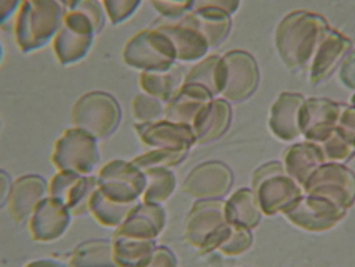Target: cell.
Listing matches in <instances>:
<instances>
[{
	"mask_svg": "<svg viewBox=\"0 0 355 267\" xmlns=\"http://www.w3.org/2000/svg\"><path fill=\"white\" fill-rule=\"evenodd\" d=\"M329 28L327 22L312 12L295 10L284 17L275 31V47L287 69L309 67Z\"/></svg>",
	"mask_w": 355,
	"mask_h": 267,
	"instance_id": "6da1fadb",
	"label": "cell"
},
{
	"mask_svg": "<svg viewBox=\"0 0 355 267\" xmlns=\"http://www.w3.org/2000/svg\"><path fill=\"white\" fill-rule=\"evenodd\" d=\"M67 7L60 0H24L14 19V37L19 51L32 53L55 39Z\"/></svg>",
	"mask_w": 355,
	"mask_h": 267,
	"instance_id": "7a4b0ae2",
	"label": "cell"
},
{
	"mask_svg": "<svg viewBox=\"0 0 355 267\" xmlns=\"http://www.w3.org/2000/svg\"><path fill=\"white\" fill-rule=\"evenodd\" d=\"M122 60L130 69L140 72L171 71L179 62L175 45L155 26L139 31L127 40Z\"/></svg>",
	"mask_w": 355,
	"mask_h": 267,
	"instance_id": "3957f363",
	"label": "cell"
},
{
	"mask_svg": "<svg viewBox=\"0 0 355 267\" xmlns=\"http://www.w3.org/2000/svg\"><path fill=\"white\" fill-rule=\"evenodd\" d=\"M73 127H80L98 141L110 137L122 122V107L112 94L105 90H90L78 97L72 107Z\"/></svg>",
	"mask_w": 355,
	"mask_h": 267,
	"instance_id": "277c9868",
	"label": "cell"
},
{
	"mask_svg": "<svg viewBox=\"0 0 355 267\" xmlns=\"http://www.w3.org/2000/svg\"><path fill=\"white\" fill-rule=\"evenodd\" d=\"M101 162L98 139L80 127L65 129L52 150V164L57 171L92 175Z\"/></svg>",
	"mask_w": 355,
	"mask_h": 267,
	"instance_id": "5b68a950",
	"label": "cell"
},
{
	"mask_svg": "<svg viewBox=\"0 0 355 267\" xmlns=\"http://www.w3.org/2000/svg\"><path fill=\"white\" fill-rule=\"evenodd\" d=\"M234 225L227 221L220 200H197L187 219V239L202 252L220 249Z\"/></svg>",
	"mask_w": 355,
	"mask_h": 267,
	"instance_id": "8992f818",
	"label": "cell"
},
{
	"mask_svg": "<svg viewBox=\"0 0 355 267\" xmlns=\"http://www.w3.org/2000/svg\"><path fill=\"white\" fill-rule=\"evenodd\" d=\"M98 191L117 204H137L147 187V175L132 160L114 159L97 174Z\"/></svg>",
	"mask_w": 355,
	"mask_h": 267,
	"instance_id": "52a82bcc",
	"label": "cell"
},
{
	"mask_svg": "<svg viewBox=\"0 0 355 267\" xmlns=\"http://www.w3.org/2000/svg\"><path fill=\"white\" fill-rule=\"evenodd\" d=\"M98 35L94 22L82 12L70 9L65 14L64 24L52 40L53 53L60 65H73L84 60Z\"/></svg>",
	"mask_w": 355,
	"mask_h": 267,
	"instance_id": "ba28073f",
	"label": "cell"
},
{
	"mask_svg": "<svg viewBox=\"0 0 355 267\" xmlns=\"http://www.w3.org/2000/svg\"><path fill=\"white\" fill-rule=\"evenodd\" d=\"M225 65V82L222 97L229 102H243L259 87V64L252 53L230 51L222 55Z\"/></svg>",
	"mask_w": 355,
	"mask_h": 267,
	"instance_id": "9c48e42d",
	"label": "cell"
},
{
	"mask_svg": "<svg viewBox=\"0 0 355 267\" xmlns=\"http://www.w3.org/2000/svg\"><path fill=\"white\" fill-rule=\"evenodd\" d=\"M98 189L97 175H84L77 172L57 171L49 182V196L55 197L70 209L73 216L89 212L90 197Z\"/></svg>",
	"mask_w": 355,
	"mask_h": 267,
	"instance_id": "30bf717a",
	"label": "cell"
},
{
	"mask_svg": "<svg viewBox=\"0 0 355 267\" xmlns=\"http://www.w3.org/2000/svg\"><path fill=\"white\" fill-rule=\"evenodd\" d=\"M135 132L139 139L150 149H171V150H185L189 152L191 147L197 144L196 132L191 124L184 122H173L168 119H160L155 122H146V124H135Z\"/></svg>",
	"mask_w": 355,
	"mask_h": 267,
	"instance_id": "8fae6325",
	"label": "cell"
},
{
	"mask_svg": "<svg viewBox=\"0 0 355 267\" xmlns=\"http://www.w3.org/2000/svg\"><path fill=\"white\" fill-rule=\"evenodd\" d=\"M73 214L62 200L47 196L40 200L28 219V232L37 242H52L60 239L69 231Z\"/></svg>",
	"mask_w": 355,
	"mask_h": 267,
	"instance_id": "7c38bea8",
	"label": "cell"
},
{
	"mask_svg": "<svg viewBox=\"0 0 355 267\" xmlns=\"http://www.w3.org/2000/svg\"><path fill=\"white\" fill-rule=\"evenodd\" d=\"M232 182V171L225 164L210 160L192 169L184 180V189L199 200H218L230 191Z\"/></svg>",
	"mask_w": 355,
	"mask_h": 267,
	"instance_id": "4fadbf2b",
	"label": "cell"
},
{
	"mask_svg": "<svg viewBox=\"0 0 355 267\" xmlns=\"http://www.w3.org/2000/svg\"><path fill=\"white\" fill-rule=\"evenodd\" d=\"M49 196V182L39 174L20 175L12 182L7 200V209L12 221L17 224H27L32 212Z\"/></svg>",
	"mask_w": 355,
	"mask_h": 267,
	"instance_id": "5bb4252c",
	"label": "cell"
},
{
	"mask_svg": "<svg viewBox=\"0 0 355 267\" xmlns=\"http://www.w3.org/2000/svg\"><path fill=\"white\" fill-rule=\"evenodd\" d=\"M165 223H167V216H165L162 204L139 200L132 207L121 227L115 229V234L134 237V239L157 241V237L164 231Z\"/></svg>",
	"mask_w": 355,
	"mask_h": 267,
	"instance_id": "9a60e30c",
	"label": "cell"
},
{
	"mask_svg": "<svg viewBox=\"0 0 355 267\" xmlns=\"http://www.w3.org/2000/svg\"><path fill=\"white\" fill-rule=\"evenodd\" d=\"M155 27L160 28L175 45L179 62H199L209 55L210 45L205 37L184 20H175V22L164 20L155 24Z\"/></svg>",
	"mask_w": 355,
	"mask_h": 267,
	"instance_id": "2e32d148",
	"label": "cell"
},
{
	"mask_svg": "<svg viewBox=\"0 0 355 267\" xmlns=\"http://www.w3.org/2000/svg\"><path fill=\"white\" fill-rule=\"evenodd\" d=\"M350 45H352L350 40L340 32L334 31V28H329L325 32L311 64L312 84H319V82L327 79L334 72V69L338 67V64H342L347 53L350 52Z\"/></svg>",
	"mask_w": 355,
	"mask_h": 267,
	"instance_id": "e0dca14e",
	"label": "cell"
},
{
	"mask_svg": "<svg viewBox=\"0 0 355 267\" xmlns=\"http://www.w3.org/2000/svg\"><path fill=\"white\" fill-rule=\"evenodd\" d=\"M232 121V107L224 97H214L192 122L197 142H212L227 132Z\"/></svg>",
	"mask_w": 355,
	"mask_h": 267,
	"instance_id": "ac0fdd59",
	"label": "cell"
},
{
	"mask_svg": "<svg viewBox=\"0 0 355 267\" xmlns=\"http://www.w3.org/2000/svg\"><path fill=\"white\" fill-rule=\"evenodd\" d=\"M214 96L199 84H185L179 92L165 104V119L173 122L191 124L196 121L197 114L212 101Z\"/></svg>",
	"mask_w": 355,
	"mask_h": 267,
	"instance_id": "d6986e66",
	"label": "cell"
},
{
	"mask_svg": "<svg viewBox=\"0 0 355 267\" xmlns=\"http://www.w3.org/2000/svg\"><path fill=\"white\" fill-rule=\"evenodd\" d=\"M305 98L299 92H282L270 109L269 127L282 141H291L299 135V114Z\"/></svg>",
	"mask_w": 355,
	"mask_h": 267,
	"instance_id": "ffe728a7",
	"label": "cell"
},
{
	"mask_svg": "<svg viewBox=\"0 0 355 267\" xmlns=\"http://www.w3.org/2000/svg\"><path fill=\"white\" fill-rule=\"evenodd\" d=\"M342 107L329 98H307L300 107L299 127L300 132L307 137H315L322 130L330 129V126L340 117Z\"/></svg>",
	"mask_w": 355,
	"mask_h": 267,
	"instance_id": "44dd1931",
	"label": "cell"
},
{
	"mask_svg": "<svg viewBox=\"0 0 355 267\" xmlns=\"http://www.w3.org/2000/svg\"><path fill=\"white\" fill-rule=\"evenodd\" d=\"M180 20L196 27L205 37L210 49L224 44L232 31V15L218 9H196Z\"/></svg>",
	"mask_w": 355,
	"mask_h": 267,
	"instance_id": "7402d4cb",
	"label": "cell"
},
{
	"mask_svg": "<svg viewBox=\"0 0 355 267\" xmlns=\"http://www.w3.org/2000/svg\"><path fill=\"white\" fill-rule=\"evenodd\" d=\"M67 267H119L112 239H90L76 246L67 256Z\"/></svg>",
	"mask_w": 355,
	"mask_h": 267,
	"instance_id": "603a6c76",
	"label": "cell"
},
{
	"mask_svg": "<svg viewBox=\"0 0 355 267\" xmlns=\"http://www.w3.org/2000/svg\"><path fill=\"white\" fill-rule=\"evenodd\" d=\"M185 84H199L212 94L214 97L222 96L225 82V65L222 55L212 53L196 62V65L185 74Z\"/></svg>",
	"mask_w": 355,
	"mask_h": 267,
	"instance_id": "cb8c5ba5",
	"label": "cell"
},
{
	"mask_svg": "<svg viewBox=\"0 0 355 267\" xmlns=\"http://www.w3.org/2000/svg\"><path fill=\"white\" fill-rule=\"evenodd\" d=\"M114 257L119 267H144L150 261L157 249V241L134 239L114 234Z\"/></svg>",
	"mask_w": 355,
	"mask_h": 267,
	"instance_id": "d4e9b609",
	"label": "cell"
},
{
	"mask_svg": "<svg viewBox=\"0 0 355 267\" xmlns=\"http://www.w3.org/2000/svg\"><path fill=\"white\" fill-rule=\"evenodd\" d=\"M225 217L232 225L254 229L260 223V211L257 197L252 189H241L224 204Z\"/></svg>",
	"mask_w": 355,
	"mask_h": 267,
	"instance_id": "484cf974",
	"label": "cell"
},
{
	"mask_svg": "<svg viewBox=\"0 0 355 267\" xmlns=\"http://www.w3.org/2000/svg\"><path fill=\"white\" fill-rule=\"evenodd\" d=\"M184 80L185 76H182V72L175 67L171 69V71H148L140 72L139 87L142 92L167 104L182 87Z\"/></svg>",
	"mask_w": 355,
	"mask_h": 267,
	"instance_id": "4316f807",
	"label": "cell"
},
{
	"mask_svg": "<svg viewBox=\"0 0 355 267\" xmlns=\"http://www.w3.org/2000/svg\"><path fill=\"white\" fill-rule=\"evenodd\" d=\"M135 204H117L112 203L110 199L102 194L101 191L94 192V196L90 197L89 203V212L96 217L98 224L105 225V227H121V224L125 221V217L129 216Z\"/></svg>",
	"mask_w": 355,
	"mask_h": 267,
	"instance_id": "83f0119b",
	"label": "cell"
},
{
	"mask_svg": "<svg viewBox=\"0 0 355 267\" xmlns=\"http://www.w3.org/2000/svg\"><path fill=\"white\" fill-rule=\"evenodd\" d=\"M144 172L147 175V187L142 200L155 204L165 203L177 187L175 174L171 169H165V167H152V169Z\"/></svg>",
	"mask_w": 355,
	"mask_h": 267,
	"instance_id": "f1b7e54d",
	"label": "cell"
},
{
	"mask_svg": "<svg viewBox=\"0 0 355 267\" xmlns=\"http://www.w3.org/2000/svg\"><path fill=\"white\" fill-rule=\"evenodd\" d=\"M132 116L135 119V124H146V122H155L165 117V104L159 98L148 96L146 92H140L132 98L130 102Z\"/></svg>",
	"mask_w": 355,
	"mask_h": 267,
	"instance_id": "f546056e",
	"label": "cell"
},
{
	"mask_svg": "<svg viewBox=\"0 0 355 267\" xmlns=\"http://www.w3.org/2000/svg\"><path fill=\"white\" fill-rule=\"evenodd\" d=\"M187 154L189 152H185V150L150 149L148 152H146V154L132 159V162H134L135 166L142 171L152 169V167H165V169H171V167L182 162V160L187 157Z\"/></svg>",
	"mask_w": 355,
	"mask_h": 267,
	"instance_id": "4dcf8cb0",
	"label": "cell"
},
{
	"mask_svg": "<svg viewBox=\"0 0 355 267\" xmlns=\"http://www.w3.org/2000/svg\"><path fill=\"white\" fill-rule=\"evenodd\" d=\"M107 19L112 26H121L134 17L135 12L142 6V0H102Z\"/></svg>",
	"mask_w": 355,
	"mask_h": 267,
	"instance_id": "1f68e13d",
	"label": "cell"
},
{
	"mask_svg": "<svg viewBox=\"0 0 355 267\" xmlns=\"http://www.w3.org/2000/svg\"><path fill=\"white\" fill-rule=\"evenodd\" d=\"M70 9L78 10V12H82V14H85L87 17H89L94 22V26H96L98 34L104 31L107 20H109V19H107V14H105V9H104V3H102V0H77V2L73 3L72 7H70Z\"/></svg>",
	"mask_w": 355,
	"mask_h": 267,
	"instance_id": "d6a6232c",
	"label": "cell"
},
{
	"mask_svg": "<svg viewBox=\"0 0 355 267\" xmlns=\"http://www.w3.org/2000/svg\"><path fill=\"white\" fill-rule=\"evenodd\" d=\"M252 246V232L250 229L237 227L234 225L232 234H230L229 241L222 246L220 250L227 256H239L243 250H247Z\"/></svg>",
	"mask_w": 355,
	"mask_h": 267,
	"instance_id": "836d02e7",
	"label": "cell"
},
{
	"mask_svg": "<svg viewBox=\"0 0 355 267\" xmlns=\"http://www.w3.org/2000/svg\"><path fill=\"white\" fill-rule=\"evenodd\" d=\"M241 7V0H193V10L196 9H218L229 15H234Z\"/></svg>",
	"mask_w": 355,
	"mask_h": 267,
	"instance_id": "e575fe53",
	"label": "cell"
},
{
	"mask_svg": "<svg viewBox=\"0 0 355 267\" xmlns=\"http://www.w3.org/2000/svg\"><path fill=\"white\" fill-rule=\"evenodd\" d=\"M340 82L347 89L355 90V49L345 55L340 64Z\"/></svg>",
	"mask_w": 355,
	"mask_h": 267,
	"instance_id": "d590c367",
	"label": "cell"
},
{
	"mask_svg": "<svg viewBox=\"0 0 355 267\" xmlns=\"http://www.w3.org/2000/svg\"><path fill=\"white\" fill-rule=\"evenodd\" d=\"M144 267H177V257L165 246H157L154 256Z\"/></svg>",
	"mask_w": 355,
	"mask_h": 267,
	"instance_id": "8d00e7d4",
	"label": "cell"
},
{
	"mask_svg": "<svg viewBox=\"0 0 355 267\" xmlns=\"http://www.w3.org/2000/svg\"><path fill=\"white\" fill-rule=\"evenodd\" d=\"M24 0H0V28L15 19Z\"/></svg>",
	"mask_w": 355,
	"mask_h": 267,
	"instance_id": "74e56055",
	"label": "cell"
},
{
	"mask_svg": "<svg viewBox=\"0 0 355 267\" xmlns=\"http://www.w3.org/2000/svg\"><path fill=\"white\" fill-rule=\"evenodd\" d=\"M12 180L10 174L7 171L0 169V209L6 207L7 200H9V194H10V189H12Z\"/></svg>",
	"mask_w": 355,
	"mask_h": 267,
	"instance_id": "f35d334b",
	"label": "cell"
},
{
	"mask_svg": "<svg viewBox=\"0 0 355 267\" xmlns=\"http://www.w3.org/2000/svg\"><path fill=\"white\" fill-rule=\"evenodd\" d=\"M24 267H67V264L55 261V259H37V261L28 262Z\"/></svg>",
	"mask_w": 355,
	"mask_h": 267,
	"instance_id": "ab89813d",
	"label": "cell"
},
{
	"mask_svg": "<svg viewBox=\"0 0 355 267\" xmlns=\"http://www.w3.org/2000/svg\"><path fill=\"white\" fill-rule=\"evenodd\" d=\"M60 2H62V3H64V6H65V7H67V10H69V9H70V7H72V6H73V3H76V2H77V0H60Z\"/></svg>",
	"mask_w": 355,
	"mask_h": 267,
	"instance_id": "60d3db41",
	"label": "cell"
},
{
	"mask_svg": "<svg viewBox=\"0 0 355 267\" xmlns=\"http://www.w3.org/2000/svg\"><path fill=\"white\" fill-rule=\"evenodd\" d=\"M2 59H3V47L2 44H0V64H2Z\"/></svg>",
	"mask_w": 355,
	"mask_h": 267,
	"instance_id": "b9f144b4",
	"label": "cell"
},
{
	"mask_svg": "<svg viewBox=\"0 0 355 267\" xmlns=\"http://www.w3.org/2000/svg\"><path fill=\"white\" fill-rule=\"evenodd\" d=\"M352 102H354V104H355V96H354V98H352Z\"/></svg>",
	"mask_w": 355,
	"mask_h": 267,
	"instance_id": "7bdbcfd3",
	"label": "cell"
},
{
	"mask_svg": "<svg viewBox=\"0 0 355 267\" xmlns=\"http://www.w3.org/2000/svg\"><path fill=\"white\" fill-rule=\"evenodd\" d=\"M0 127H2V121H0Z\"/></svg>",
	"mask_w": 355,
	"mask_h": 267,
	"instance_id": "ee69618b",
	"label": "cell"
}]
</instances>
